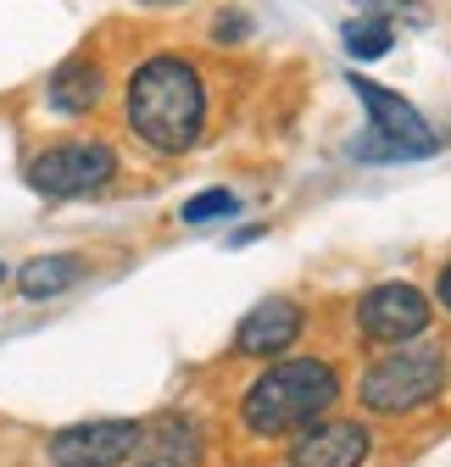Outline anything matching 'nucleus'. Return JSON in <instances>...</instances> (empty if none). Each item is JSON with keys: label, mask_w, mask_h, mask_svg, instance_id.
I'll list each match as a JSON object with an SVG mask.
<instances>
[{"label": "nucleus", "mask_w": 451, "mask_h": 467, "mask_svg": "<svg viewBox=\"0 0 451 467\" xmlns=\"http://www.w3.org/2000/svg\"><path fill=\"white\" fill-rule=\"evenodd\" d=\"M373 456V429L362 418H323L312 429H301L285 451L290 467H362Z\"/></svg>", "instance_id": "6e6552de"}, {"label": "nucleus", "mask_w": 451, "mask_h": 467, "mask_svg": "<svg viewBox=\"0 0 451 467\" xmlns=\"http://www.w3.org/2000/svg\"><path fill=\"white\" fill-rule=\"evenodd\" d=\"M140 445H145V423L89 418V423H73V429H56L45 451H50L56 467H123V462H134Z\"/></svg>", "instance_id": "423d86ee"}, {"label": "nucleus", "mask_w": 451, "mask_h": 467, "mask_svg": "<svg viewBox=\"0 0 451 467\" xmlns=\"http://www.w3.org/2000/svg\"><path fill=\"white\" fill-rule=\"evenodd\" d=\"M145 6H184V0H145Z\"/></svg>", "instance_id": "a211bd4d"}, {"label": "nucleus", "mask_w": 451, "mask_h": 467, "mask_svg": "<svg viewBox=\"0 0 451 467\" xmlns=\"http://www.w3.org/2000/svg\"><path fill=\"white\" fill-rule=\"evenodd\" d=\"M206 462V423L190 412H162L134 451V467H201Z\"/></svg>", "instance_id": "9d476101"}, {"label": "nucleus", "mask_w": 451, "mask_h": 467, "mask_svg": "<svg viewBox=\"0 0 451 467\" xmlns=\"http://www.w3.org/2000/svg\"><path fill=\"white\" fill-rule=\"evenodd\" d=\"M0 284H6V262H0Z\"/></svg>", "instance_id": "6ab92c4d"}, {"label": "nucleus", "mask_w": 451, "mask_h": 467, "mask_svg": "<svg viewBox=\"0 0 451 467\" xmlns=\"http://www.w3.org/2000/svg\"><path fill=\"white\" fill-rule=\"evenodd\" d=\"M435 301H440V312H451V262H446L440 278H435Z\"/></svg>", "instance_id": "f3484780"}, {"label": "nucleus", "mask_w": 451, "mask_h": 467, "mask_svg": "<svg viewBox=\"0 0 451 467\" xmlns=\"http://www.w3.org/2000/svg\"><path fill=\"white\" fill-rule=\"evenodd\" d=\"M100 95H106V73H100V62H89V56H68V62L50 73V84H45L50 111H62V117L95 111Z\"/></svg>", "instance_id": "9b49d317"}, {"label": "nucleus", "mask_w": 451, "mask_h": 467, "mask_svg": "<svg viewBox=\"0 0 451 467\" xmlns=\"http://www.w3.org/2000/svg\"><path fill=\"white\" fill-rule=\"evenodd\" d=\"M346 379L329 357H278L240 389V429L257 440H296L301 429L334 418Z\"/></svg>", "instance_id": "f03ea898"}, {"label": "nucleus", "mask_w": 451, "mask_h": 467, "mask_svg": "<svg viewBox=\"0 0 451 467\" xmlns=\"http://www.w3.org/2000/svg\"><path fill=\"white\" fill-rule=\"evenodd\" d=\"M346 89L362 100V111H368V134H379V140H390V145H407V150H418V156H435L446 140L429 129V117L407 100V95H396V89H384V84H373V78H362V73H351L346 78Z\"/></svg>", "instance_id": "0eeeda50"}, {"label": "nucleus", "mask_w": 451, "mask_h": 467, "mask_svg": "<svg viewBox=\"0 0 451 467\" xmlns=\"http://www.w3.org/2000/svg\"><path fill=\"white\" fill-rule=\"evenodd\" d=\"M240 34H251V23H246L240 12H223V17H217V39H223V45L240 39Z\"/></svg>", "instance_id": "dca6fc26"}, {"label": "nucleus", "mask_w": 451, "mask_h": 467, "mask_svg": "<svg viewBox=\"0 0 451 467\" xmlns=\"http://www.w3.org/2000/svg\"><path fill=\"white\" fill-rule=\"evenodd\" d=\"M346 156H351V161H424L418 150L390 145V140H379V134H357V140L346 145Z\"/></svg>", "instance_id": "2eb2a0df"}, {"label": "nucleus", "mask_w": 451, "mask_h": 467, "mask_svg": "<svg viewBox=\"0 0 451 467\" xmlns=\"http://www.w3.org/2000/svg\"><path fill=\"white\" fill-rule=\"evenodd\" d=\"M84 278V256L73 251H45L34 262L17 267V296L23 301H50V296H62V289H73Z\"/></svg>", "instance_id": "f8f14e48"}, {"label": "nucleus", "mask_w": 451, "mask_h": 467, "mask_svg": "<svg viewBox=\"0 0 451 467\" xmlns=\"http://www.w3.org/2000/svg\"><path fill=\"white\" fill-rule=\"evenodd\" d=\"M240 212V195L235 190H201V195H190L184 201V223H217V217H235Z\"/></svg>", "instance_id": "4468645a"}, {"label": "nucleus", "mask_w": 451, "mask_h": 467, "mask_svg": "<svg viewBox=\"0 0 451 467\" xmlns=\"http://www.w3.org/2000/svg\"><path fill=\"white\" fill-rule=\"evenodd\" d=\"M129 134L156 156H184L206 134V78L184 56H145L123 89Z\"/></svg>", "instance_id": "f257e3e1"}, {"label": "nucleus", "mask_w": 451, "mask_h": 467, "mask_svg": "<svg viewBox=\"0 0 451 467\" xmlns=\"http://www.w3.org/2000/svg\"><path fill=\"white\" fill-rule=\"evenodd\" d=\"M307 334V306L290 301V296H267L257 301L240 328H235V357H285V350H296V339Z\"/></svg>", "instance_id": "1a4fd4ad"}, {"label": "nucleus", "mask_w": 451, "mask_h": 467, "mask_svg": "<svg viewBox=\"0 0 451 467\" xmlns=\"http://www.w3.org/2000/svg\"><path fill=\"white\" fill-rule=\"evenodd\" d=\"M23 179L45 201H79V195H95L118 179V150L106 140H68V145L39 150Z\"/></svg>", "instance_id": "20e7f679"}, {"label": "nucleus", "mask_w": 451, "mask_h": 467, "mask_svg": "<svg viewBox=\"0 0 451 467\" xmlns=\"http://www.w3.org/2000/svg\"><path fill=\"white\" fill-rule=\"evenodd\" d=\"M351 317H357L362 345H373V350H396V345H413V339L429 334L435 306H429V296H424L418 284L384 278V284H373V289H362V296H357Z\"/></svg>", "instance_id": "39448f33"}, {"label": "nucleus", "mask_w": 451, "mask_h": 467, "mask_svg": "<svg viewBox=\"0 0 451 467\" xmlns=\"http://www.w3.org/2000/svg\"><path fill=\"white\" fill-rule=\"evenodd\" d=\"M341 45H346V56H357V62H379V56H390L396 50V23L390 17H351L346 28H341Z\"/></svg>", "instance_id": "ddd939ff"}, {"label": "nucleus", "mask_w": 451, "mask_h": 467, "mask_svg": "<svg viewBox=\"0 0 451 467\" xmlns=\"http://www.w3.org/2000/svg\"><path fill=\"white\" fill-rule=\"evenodd\" d=\"M446 379H451V362H446V345L440 339H413V345H396L373 357L357 379V406L368 418H384V423H402L424 406H435L446 395Z\"/></svg>", "instance_id": "7ed1b4c3"}]
</instances>
